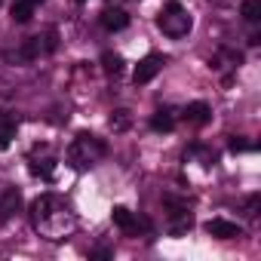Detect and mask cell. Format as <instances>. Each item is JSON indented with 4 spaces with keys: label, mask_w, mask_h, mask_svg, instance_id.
<instances>
[{
    "label": "cell",
    "mask_w": 261,
    "mask_h": 261,
    "mask_svg": "<svg viewBox=\"0 0 261 261\" xmlns=\"http://www.w3.org/2000/svg\"><path fill=\"white\" fill-rule=\"evenodd\" d=\"M157 25H160V31L166 37H185L191 31V16L185 13V7L178 0H169L163 7V13H160V19H157Z\"/></svg>",
    "instance_id": "6da1fadb"
},
{
    "label": "cell",
    "mask_w": 261,
    "mask_h": 261,
    "mask_svg": "<svg viewBox=\"0 0 261 261\" xmlns=\"http://www.w3.org/2000/svg\"><path fill=\"white\" fill-rule=\"evenodd\" d=\"M98 157H105V145L95 139V136H77V142L71 145V163L77 169H86L92 166Z\"/></svg>",
    "instance_id": "7a4b0ae2"
},
{
    "label": "cell",
    "mask_w": 261,
    "mask_h": 261,
    "mask_svg": "<svg viewBox=\"0 0 261 261\" xmlns=\"http://www.w3.org/2000/svg\"><path fill=\"white\" fill-rule=\"evenodd\" d=\"M163 65H166V59H163L160 53H151V56H145V59L139 62V68H136L133 80H136L139 86H145V83H151V80L163 71Z\"/></svg>",
    "instance_id": "3957f363"
},
{
    "label": "cell",
    "mask_w": 261,
    "mask_h": 261,
    "mask_svg": "<svg viewBox=\"0 0 261 261\" xmlns=\"http://www.w3.org/2000/svg\"><path fill=\"white\" fill-rule=\"evenodd\" d=\"M206 230L215 237V240H237L243 230H240V224H233V221H227V218H212V221H206Z\"/></svg>",
    "instance_id": "277c9868"
},
{
    "label": "cell",
    "mask_w": 261,
    "mask_h": 261,
    "mask_svg": "<svg viewBox=\"0 0 261 261\" xmlns=\"http://www.w3.org/2000/svg\"><path fill=\"white\" fill-rule=\"evenodd\" d=\"M22 206V191L19 188H7L4 197H0V221H10Z\"/></svg>",
    "instance_id": "5b68a950"
},
{
    "label": "cell",
    "mask_w": 261,
    "mask_h": 261,
    "mask_svg": "<svg viewBox=\"0 0 261 261\" xmlns=\"http://www.w3.org/2000/svg\"><path fill=\"white\" fill-rule=\"evenodd\" d=\"M185 120H188L191 126H206V123L212 120V108H209L206 101H191V105L185 108Z\"/></svg>",
    "instance_id": "8992f818"
},
{
    "label": "cell",
    "mask_w": 261,
    "mask_h": 261,
    "mask_svg": "<svg viewBox=\"0 0 261 261\" xmlns=\"http://www.w3.org/2000/svg\"><path fill=\"white\" fill-rule=\"evenodd\" d=\"M101 25H105L108 31H123V28L129 25V16H126V10H120V7H108V10L101 13Z\"/></svg>",
    "instance_id": "52a82bcc"
},
{
    "label": "cell",
    "mask_w": 261,
    "mask_h": 261,
    "mask_svg": "<svg viewBox=\"0 0 261 261\" xmlns=\"http://www.w3.org/2000/svg\"><path fill=\"white\" fill-rule=\"evenodd\" d=\"M111 218H114V224L120 227V230H126V233H133L136 227H139V221H136V215L129 212L126 206H114V212H111Z\"/></svg>",
    "instance_id": "ba28073f"
},
{
    "label": "cell",
    "mask_w": 261,
    "mask_h": 261,
    "mask_svg": "<svg viewBox=\"0 0 261 261\" xmlns=\"http://www.w3.org/2000/svg\"><path fill=\"white\" fill-rule=\"evenodd\" d=\"M31 13H34V4H31V0H16V4H13V10H10L13 22H19V25L31 22Z\"/></svg>",
    "instance_id": "9c48e42d"
},
{
    "label": "cell",
    "mask_w": 261,
    "mask_h": 261,
    "mask_svg": "<svg viewBox=\"0 0 261 261\" xmlns=\"http://www.w3.org/2000/svg\"><path fill=\"white\" fill-rule=\"evenodd\" d=\"M172 126H175V120H172L169 111H157L151 117V129H154V133H172Z\"/></svg>",
    "instance_id": "30bf717a"
},
{
    "label": "cell",
    "mask_w": 261,
    "mask_h": 261,
    "mask_svg": "<svg viewBox=\"0 0 261 261\" xmlns=\"http://www.w3.org/2000/svg\"><path fill=\"white\" fill-rule=\"evenodd\" d=\"M101 68H105V74H120L123 71V59L117 53H105L101 56Z\"/></svg>",
    "instance_id": "8fae6325"
},
{
    "label": "cell",
    "mask_w": 261,
    "mask_h": 261,
    "mask_svg": "<svg viewBox=\"0 0 261 261\" xmlns=\"http://www.w3.org/2000/svg\"><path fill=\"white\" fill-rule=\"evenodd\" d=\"M243 19L246 22H261V0H243Z\"/></svg>",
    "instance_id": "7c38bea8"
},
{
    "label": "cell",
    "mask_w": 261,
    "mask_h": 261,
    "mask_svg": "<svg viewBox=\"0 0 261 261\" xmlns=\"http://www.w3.org/2000/svg\"><path fill=\"white\" fill-rule=\"evenodd\" d=\"M129 123H133L129 111H114V114H111V129H114V133H123V129H129Z\"/></svg>",
    "instance_id": "4fadbf2b"
},
{
    "label": "cell",
    "mask_w": 261,
    "mask_h": 261,
    "mask_svg": "<svg viewBox=\"0 0 261 261\" xmlns=\"http://www.w3.org/2000/svg\"><path fill=\"white\" fill-rule=\"evenodd\" d=\"M31 172H34V175H43V178H49V175H53V160H43V163H31Z\"/></svg>",
    "instance_id": "5bb4252c"
},
{
    "label": "cell",
    "mask_w": 261,
    "mask_h": 261,
    "mask_svg": "<svg viewBox=\"0 0 261 261\" xmlns=\"http://www.w3.org/2000/svg\"><path fill=\"white\" fill-rule=\"evenodd\" d=\"M16 126H19L16 117H10L7 111H0V129H10V133H16Z\"/></svg>",
    "instance_id": "9a60e30c"
},
{
    "label": "cell",
    "mask_w": 261,
    "mask_h": 261,
    "mask_svg": "<svg viewBox=\"0 0 261 261\" xmlns=\"http://www.w3.org/2000/svg\"><path fill=\"white\" fill-rule=\"evenodd\" d=\"M255 145H249V142H243V139H230V151L233 154H243V151H252Z\"/></svg>",
    "instance_id": "2e32d148"
},
{
    "label": "cell",
    "mask_w": 261,
    "mask_h": 261,
    "mask_svg": "<svg viewBox=\"0 0 261 261\" xmlns=\"http://www.w3.org/2000/svg\"><path fill=\"white\" fill-rule=\"evenodd\" d=\"M13 136H16V133H10V129H0V151H7V148H10Z\"/></svg>",
    "instance_id": "e0dca14e"
},
{
    "label": "cell",
    "mask_w": 261,
    "mask_h": 261,
    "mask_svg": "<svg viewBox=\"0 0 261 261\" xmlns=\"http://www.w3.org/2000/svg\"><path fill=\"white\" fill-rule=\"evenodd\" d=\"M31 4H43V0H31Z\"/></svg>",
    "instance_id": "ac0fdd59"
},
{
    "label": "cell",
    "mask_w": 261,
    "mask_h": 261,
    "mask_svg": "<svg viewBox=\"0 0 261 261\" xmlns=\"http://www.w3.org/2000/svg\"><path fill=\"white\" fill-rule=\"evenodd\" d=\"M77 4H83V0H77Z\"/></svg>",
    "instance_id": "d6986e66"
},
{
    "label": "cell",
    "mask_w": 261,
    "mask_h": 261,
    "mask_svg": "<svg viewBox=\"0 0 261 261\" xmlns=\"http://www.w3.org/2000/svg\"><path fill=\"white\" fill-rule=\"evenodd\" d=\"M0 4H4V0H0Z\"/></svg>",
    "instance_id": "ffe728a7"
}]
</instances>
